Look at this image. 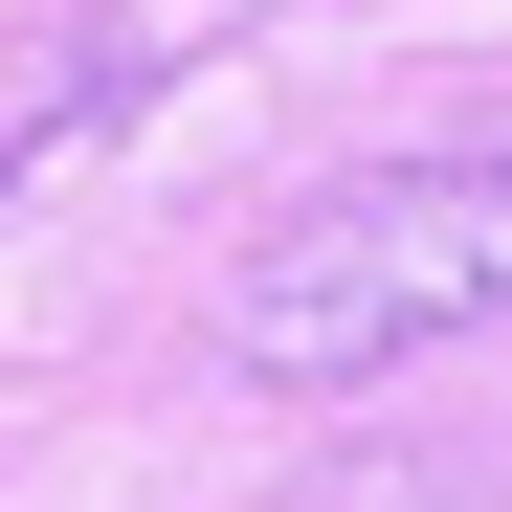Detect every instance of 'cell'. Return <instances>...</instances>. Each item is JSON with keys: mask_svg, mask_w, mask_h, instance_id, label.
Returning <instances> with one entry per match:
<instances>
[{"mask_svg": "<svg viewBox=\"0 0 512 512\" xmlns=\"http://www.w3.org/2000/svg\"><path fill=\"white\" fill-rule=\"evenodd\" d=\"M446 334H512V134H446V156H357L312 179L268 245L223 268V357L245 379H401Z\"/></svg>", "mask_w": 512, "mask_h": 512, "instance_id": "6da1fadb", "label": "cell"}, {"mask_svg": "<svg viewBox=\"0 0 512 512\" xmlns=\"http://www.w3.org/2000/svg\"><path fill=\"white\" fill-rule=\"evenodd\" d=\"M134 67H156L134 23H67V45H23V67H0V201H23L45 156H90V134L134 112Z\"/></svg>", "mask_w": 512, "mask_h": 512, "instance_id": "7a4b0ae2", "label": "cell"}]
</instances>
